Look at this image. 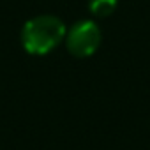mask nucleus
<instances>
[{"label":"nucleus","mask_w":150,"mask_h":150,"mask_svg":"<svg viewBox=\"0 0 150 150\" xmlns=\"http://www.w3.org/2000/svg\"><path fill=\"white\" fill-rule=\"evenodd\" d=\"M65 34L67 28L60 18L41 14L23 25L21 44L30 55H48L65 39Z\"/></svg>","instance_id":"1"},{"label":"nucleus","mask_w":150,"mask_h":150,"mask_svg":"<svg viewBox=\"0 0 150 150\" xmlns=\"http://www.w3.org/2000/svg\"><path fill=\"white\" fill-rule=\"evenodd\" d=\"M64 41L71 55L78 57V58H87L99 50L103 35H101L97 23L90 20H81L67 30Z\"/></svg>","instance_id":"2"},{"label":"nucleus","mask_w":150,"mask_h":150,"mask_svg":"<svg viewBox=\"0 0 150 150\" xmlns=\"http://www.w3.org/2000/svg\"><path fill=\"white\" fill-rule=\"evenodd\" d=\"M88 9L94 16L106 18V16L113 14V11L117 9V0H90Z\"/></svg>","instance_id":"3"}]
</instances>
